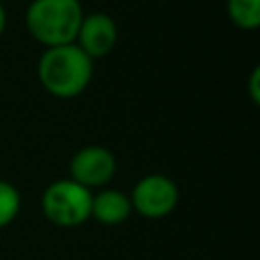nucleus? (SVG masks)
Returning a JSON list of instances; mask_svg holds the SVG:
<instances>
[{"instance_id": "obj_4", "label": "nucleus", "mask_w": 260, "mask_h": 260, "mask_svg": "<svg viewBox=\"0 0 260 260\" xmlns=\"http://www.w3.org/2000/svg\"><path fill=\"white\" fill-rule=\"evenodd\" d=\"M128 197L134 213L146 219H162L177 209L181 193L171 177L162 173H150L136 181Z\"/></svg>"}, {"instance_id": "obj_5", "label": "nucleus", "mask_w": 260, "mask_h": 260, "mask_svg": "<svg viewBox=\"0 0 260 260\" xmlns=\"http://www.w3.org/2000/svg\"><path fill=\"white\" fill-rule=\"evenodd\" d=\"M116 154L102 144H87L75 150L69 160V179H73L89 191L108 187L116 177Z\"/></svg>"}, {"instance_id": "obj_1", "label": "nucleus", "mask_w": 260, "mask_h": 260, "mask_svg": "<svg viewBox=\"0 0 260 260\" xmlns=\"http://www.w3.org/2000/svg\"><path fill=\"white\" fill-rule=\"evenodd\" d=\"M93 59H89L75 43L49 47L37 63V77L43 89L57 100H73L81 95L93 79Z\"/></svg>"}, {"instance_id": "obj_6", "label": "nucleus", "mask_w": 260, "mask_h": 260, "mask_svg": "<svg viewBox=\"0 0 260 260\" xmlns=\"http://www.w3.org/2000/svg\"><path fill=\"white\" fill-rule=\"evenodd\" d=\"M118 43V24L116 20L106 14V12H91L85 14L77 37L75 45L93 61L108 57Z\"/></svg>"}, {"instance_id": "obj_8", "label": "nucleus", "mask_w": 260, "mask_h": 260, "mask_svg": "<svg viewBox=\"0 0 260 260\" xmlns=\"http://www.w3.org/2000/svg\"><path fill=\"white\" fill-rule=\"evenodd\" d=\"M225 12L240 30L252 32L260 26V0H225Z\"/></svg>"}, {"instance_id": "obj_10", "label": "nucleus", "mask_w": 260, "mask_h": 260, "mask_svg": "<svg viewBox=\"0 0 260 260\" xmlns=\"http://www.w3.org/2000/svg\"><path fill=\"white\" fill-rule=\"evenodd\" d=\"M248 95H250V102L254 106L260 104V67L258 65L250 71V77H248Z\"/></svg>"}, {"instance_id": "obj_11", "label": "nucleus", "mask_w": 260, "mask_h": 260, "mask_svg": "<svg viewBox=\"0 0 260 260\" xmlns=\"http://www.w3.org/2000/svg\"><path fill=\"white\" fill-rule=\"evenodd\" d=\"M6 24H8V14H6V8H4V4H2V0H0V37L4 35Z\"/></svg>"}, {"instance_id": "obj_7", "label": "nucleus", "mask_w": 260, "mask_h": 260, "mask_svg": "<svg viewBox=\"0 0 260 260\" xmlns=\"http://www.w3.org/2000/svg\"><path fill=\"white\" fill-rule=\"evenodd\" d=\"M132 203L128 193L114 189V187H104L93 191L91 195V217L102 225H122L130 219L132 215Z\"/></svg>"}, {"instance_id": "obj_2", "label": "nucleus", "mask_w": 260, "mask_h": 260, "mask_svg": "<svg viewBox=\"0 0 260 260\" xmlns=\"http://www.w3.org/2000/svg\"><path fill=\"white\" fill-rule=\"evenodd\" d=\"M83 16L79 0H32L24 12V26L39 45L49 49L75 43Z\"/></svg>"}, {"instance_id": "obj_3", "label": "nucleus", "mask_w": 260, "mask_h": 260, "mask_svg": "<svg viewBox=\"0 0 260 260\" xmlns=\"http://www.w3.org/2000/svg\"><path fill=\"white\" fill-rule=\"evenodd\" d=\"M93 191L73 179H57L49 183L41 195V211L45 219L57 228H79L91 217Z\"/></svg>"}, {"instance_id": "obj_9", "label": "nucleus", "mask_w": 260, "mask_h": 260, "mask_svg": "<svg viewBox=\"0 0 260 260\" xmlns=\"http://www.w3.org/2000/svg\"><path fill=\"white\" fill-rule=\"evenodd\" d=\"M22 197L20 191L10 183L0 179V230L8 228L20 213Z\"/></svg>"}]
</instances>
